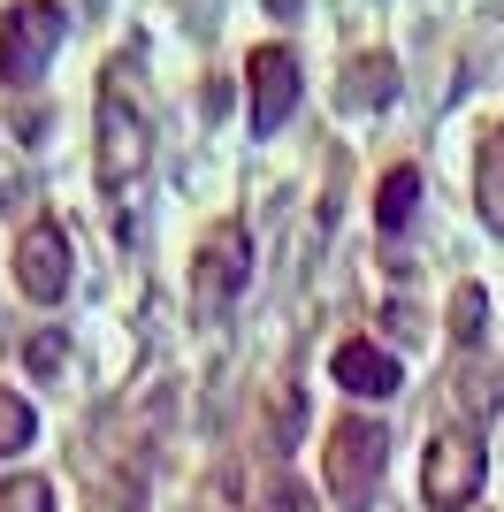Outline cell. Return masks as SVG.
I'll list each match as a JSON object with an SVG mask.
<instances>
[{"label":"cell","instance_id":"6da1fadb","mask_svg":"<svg viewBox=\"0 0 504 512\" xmlns=\"http://www.w3.org/2000/svg\"><path fill=\"white\" fill-rule=\"evenodd\" d=\"M92 176H100V207L115 245H138V207H146L153 176V107H146V54L123 46L100 69L92 92Z\"/></svg>","mask_w":504,"mask_h":512},{"label":"cell","instance_id":"7a4b0ae2","mask_svg":"<svg viewBox=\"0 0 504 512\" xmlns=\"http://www.w3.org/2000/svg\"><path fill=\"white\" fill-rule=\"evenodd\" d=\"M69 39V8L62 0H8V16H0V85L8 92H31L54 69Z\"/></svg>","mask_w":504,"mask_h":512},{"label":"cell","instance_id":"3957f363","mask_svg":"<svg viewBox=\"0 0 504 512\" xmlns=\"http://www.w3.org/2000/svg\"><path fill=\"white\" fill-rule=\"evenodd\" d=\"M245 283H252V237H245L237 214H222V222H207L199 253H191V314L214 329V321L245 299Z\"/></svg>","mask_w":504,"mask_h":512},{"label":"cell","instance_id":"277c9868","mask_svg":"<svg viewBox=\"0 0 504 512\" xmlns=\"http://www.w3.org/2000/svg\"><path fill=\"white\" fill-rule=\"evenodd\" d=\"M489 482V451L474 428H436L420 451V505L428 512H466Z\"/></svg>","mask_w":504,"mask_h":512},{"label":"cell","instance_id":"5b68a950","mask_svg":"<svg viewBox=\"0 0 504 512\" xmlns=\"http://www.w3.org/2000/svg\"><path fill=\"white\" fill-rule=\"evenodd\" d=\"M382 459H390V428L367 413H344L329 428V497L344 512H367L382 490Z\"/></svg>","mask_w":504,"mask_h":512},{"label":"cell","instance_id":"8992f818","mask_svg":"<svg viewBox=\"0 0 504 512\" xmlns=\"http://www.w3.org/2000/svg\"><path fill=\"white\" fill-rule=\"evenodd\" d=\"M69 276H77L69 230L54 222V214L23 222V237H16V291H23L31 306H62V299H69Z\"/></svg>","mask_w":504,"mask_h":512},{"label":"cell","instance_id":"52a82bcc","mask_svg":"<svg viewBox=\"0 0 504 512\" xmlns=\"http://www.w3.org/2000/svg\"><path fill=\"white\" fill-rule=\"evenodd\" d=\"M245 85H252V138H275L298 107V54L283 39H260L245 54Z\"/></svg>","mask_w":504,"mask_h":512},{"label":"cell","instance_id":"ba28073f","mask_svg":"<svg viewBox=\"0 0 504 512\" xmlns=\"http://www.w3.org/2000/svg\"><path fill=\"white\" fill-rule=\"evenodd\" d=\"M329 375H336V390H352V398H398V360L382 352L375 337H344L329 352Z\"/></svg>","mask_w":504,"mask_h":512},{"label":"cell","instance_id":"9c48e42d","mask_svg":"<svg viewBox=\"0 0 504 512\" xmlns=\"http://www.w3.org/2000/svg\"><path fill=\"white\" fill-rule=\"evenodd\" d=\"M474 207H482V222L504 237V115L482 123V138H474Z\"/></svg>","mask_w":504,"mask_h":512},{"label":"cell","instance_id":"30bf717a","mask_svg":"<svg viewBox=\"0 0 504 512\" xmlns=\"http://www.w3.org/2000/svg\"><path fill=\"white\" fill-rule=\"evenodd\" d=\"M398 100V62L390 54H352L344 62V107L352 115H375V107Z\"/></svg>","mask_w":504,"mask_h":512},{"label":"cell","instance_id":"8fae6325","mask_svg":"<svg viewBox=\"0 0 504 512\" xmlns=\"http://www.w3.org/2000/svg\"><path fill=\"white\" fill-rule=\"evenodd\" d=\"M413 207H420V169L405 161V169L382 176V192H375V222H382V230H405V222H413Z\"/></svg>","mask_w":504,"mask_h":512},{"label":"cell","instance_id":"7c38bea8","mask_svg":"<svg viewBox=\"0 0 504 512\" xmlns=\"http://www.w3.org/2000/svg\"><path fill=\"white\" fill-rule=\"evenodd\" d=\"M31 436H39V413H31V398L0 383V459H16V451H31Z\"/></svg>","mask_w":504,"mask_h":512},{"label":"cell","instance_id":"4fadbf2b","mask_svg":"<svg viewBox=\"0 0 504 512\" xmlns=\"http://www.w3.org/2000/svg\"><path fill=\"white\" fill-rule=\"evenodd\" d=\"M0 512H54V490L39 474H16V482H0Z\"/></svg>","mask_w":504,"mask_h":512},{"label":"cell","instance_id":"5bb4252c","mask_svg":"<svg viewBox=\"0 0 504 512\" xmlns=\"http://www.w3.org/2000/svg\"><path fill=\"white\" fill-rule=\"evenodd\" d=\"M252 512H314V497H306V490H298V482H291V474H275V482H268V490H260V505H252Z\"/></svg>","mask_w":504,"mask_h":512},{"label":"cell","instance_id":"9a60e30c","mask_svg":"<svg viewBox=\"0 0 504 512\" xmlns=\"http://www.w3.org/2000/svg\"><path fill=\"white\" fill-rule=\"evenodd\" d=\"M451 314H459V329H451V337H459V344H474V337H482L474 321H489V299H482V291H474V283H466L459 299H451Z\"/></svg>","mask_w":504,"mask_h":512}]
</instances>
